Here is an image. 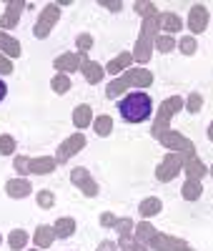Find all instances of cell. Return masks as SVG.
<instances>
[{
    "label": "cell",
    "mask_w": 213,
    "mask_h": 251,
    "mask_svg": "<svg viewBox=\"0 0 213 251\" xmlns=\"http://www.w3.org/2000/svg\"><path fill=\"white\" fill-rule=\"evenodd\" d=\"M118 111H120L123 121H128V123H143V121L151 118V113H153L151 96L143 93V91H136V93L125 96L118 103Z\"/></svg>",
    "instance_id": "6da1fadb"
},
{
    "label": "cell",
    "mask_w": 213,
    "mask_h": 251,
    "mask_svg": "<svg viewBox=\"0 0 213 251\" xmlns=\"http://www.w3.org/2000/svg\"><path fill=\"white\" fill-rule=\"evenodd\" d=\"M158 30H161V13L145 15L141 35H138L136 48H133V60H138V63H148V60H151V48H153L156 38H158Z\"/></svg>",
    "instance_id": "7a4b0ae2"
},
{
    "label": "cell",
    "mask_w": 213,
    "mask_h": 251,
    "mask_svg": "<svg viewBox=\"0 0 213 251\" xmlns=\"http://www.w3.org/2000/svg\"><path fill=\"white\" fill-rule=\"evenodd\" d=\"M151 83H153V73H151V71H145V68H128L120 78H116V80L108 83L105 96H108V98H118L123 91H128L131 86H136V88H148Z\"/></svg>",
    "instance_id": "3957f363"
},
{
    "label": "cell",
    "mask_w": 213,
    "mask_h": 251,
    "mask_svg": "<svg viewBox=\"0 0 213 251\" xmlns=\"http://www.w3.org/2000/svg\"><path fill=\"white\" fill-rule=\"evenodd\" d=\"M13 166H15V171H18L20 176H25V174H38V176H46V174H53V171H55L58 161H55V158H50V156H40V158L15 156Z\"/></svg>",
    "instance_id": "277c9868"
},
{
    "label": "cell",
    "mask_w": 213,
    "mask_h": 251,
    "mask_svg": "<svg viewBox=\"0 0 213 251\" xmlns=\"http://www.w3.org/2000/svg\"><path fill=\"white\" fill-rule=\"evenodd\" d=\"M181 108H183V98H181V96H170V98H166V100L161 103L158 116H156V121H153V128H151L153 138H158L161 133H166V131H168V123H170V118H173Z\"/></svg>",
    "instance_id": "5b68a950"
},
{
    "label": "cell",
    "mask_w": 213,
    "mask_h": 251,
    "mask_svg": "<svg viewBox=\"0 0 213 251\" xmlns=\"http://www.w3.org/2000/svg\"><path fill=\"white\" fill-rule=\"evenodd\" d=\"M156 141H161L166 149H170L173 153H183V156H196V146H193V141H188L186 136H181V133H176V131H166V133H161Z\"/></svg>",
    "instance_id": "8992f818"
},
{
    "label": "cell",
    "mask_w": 213,
    "mask_h": 251,
    "mask_svg": "<svg viewBox=\"0 0 213 251\" xmlns=\"http://www.w3.org/2000/svg\"><path fill=\"white\" fill-rule=\"evenodd\" d=\"M186 158H188V156H183V153H173V151H170V153L158 163V169H156V178H158V181H163V183L173 181V178L181 174L183 161H186Z\"/></svg>",
    "instance_id": "52a82bcc"
},
{
    "label": "cell",
    "mask_w": 213,
    "mask_h": 251,
    "mask_svg": "<svg viewBox=\"0 0 213 251\" xmlns=\"http://www.w3.org/2000/svg\"><path fill=\"white\" fill-rule=\"evenodd\" d=\"M58 18H60V5H58V3H48L46 8H43V13H40V18H38V23H35V28H33L35 38H48L50 30H53L55 23H58Z\"/></svg>",
    "instance_id": "ba28073f"
},
{
    "label": "cell",
    "mask_w": 213,
    "mask_h": 251,
    "mask_svg": "<svg viewBox=\"0 0 213 251\" xmlns=\"http://www.w3.org/2000/svg\"><path fill=\"white\" fill-rule=\"evenodd\" d=\"M71 181L80 188V191L88 196V199H93V196H98V183L93 181V176H91V171L88 169H83V166H78V169H73L71 171Z\"/></svg>",
    "instance_id": "9c48e42d"
},
{
    "label": "cell",
    "mask_w": 213,
    "mask_h": 251,
    "mask_svg": "<svg viewBox=\"0 0 213 251\" xmlns=\"http://www.w3.org/2000/svg\"><path fill=\"white\" fill-rule=\"evenodd\" d=\"M85 149V136L83 133H73L68 141H63L60 143V149H58V153H55V161L58 163H66V161H71L78 151H83Z\"/></svg>",
    "instance_id": "30bf717a"
},
{
    "label": "cell",
    "mask_w": 213,
    "mask_h": 251,
    "mask_svg": "<svg viewBox=\"0 0 213 251\" xmlns=\"http://www.w3.org/2000/svg\"><path fill=\"white\" fill-rule=\"evenodd\" d=\"M83 60H88V55H85V53H63V55H58V58L53 60V66H55V71H60L63 75H68V73H73V71H80Z\"/></svg>",
    "instance_id": "8fae6325"
},
{
    "label": "cell",
    "mask_w": 213,
    "mask_h": 251,
    "mask_svg": "<svg viewBox=\"0 0 213 251\" xmlns=\"http://www.w3.org/2000/svg\"><path fill=\"white\" fill-rule=\"evenodd\" d=\"M153 251H186L188 244L183 239H176V236H166V234H156L151 241H148Z\"/></svg>",
    "instance_id": "7c38bea8"
},
{
    "label": "cell",
    "mask_w": 213,
    "mask_h": 251,
    "mask_svg": "<svg viewBox=\"0 0 213 251\" xmlns=\"http://www.w3.org/2000/svg\"><path fill=\"white\" fill-rule=\"evenodd\" d=\"M188 28H190V33L193 35H198V33H203L206 28H208V8L206 5H193L188 10Z\"/></svg>",
    "instance_id": "4fadbf2b"
},
{
    "label": "cell",
    "mask_w": 213,
    "mask_h": 251,
    "mask_svg": "<svg viewBox=\"0 0 213 251\" xmlns=\"http://www.w3.org/2000/svg\"><path fill=\"white\" fill-rule=\"evenodd\" d=\"M25 3L23 0H10V3H5V13L0 15V28L3 30H10L18 25V20H20V13H23Z\"/></svg>",
    "instance_id": "5bb4252c"
},
{
    "label": "cell",
    "mask_w": 213,
    "mask_h": 251,
    "mask_svg": "<svg viewBox=\"0 0 213 251\" xmlns=\"http://www.w3.org/2000/svg\"><path fill=\"white\" fill-rule=\"evenodd\" d=\"M30 191H33V186L28 178H10L5 183V194L10 199H25V196H30Z\"/></svg>",
    "instance_id": "9a60e30c"
},
{
    "label": "cell",
    "mask_w": 213,
    "mask_h": 251,
    "mask_svg": "<svg viewBox=\"0 0 213 251\" xmlns=\"http://www.w3.org/2000/svg\"><path fill=\"white\" fill-rule=\"evenodd\" d=\"M183 171H186V176H188L190 181H201V178L208 174V169L203 166V161H201L198 156L186 158V161H183Z\"/></svg>",
    "instance_id": "2e32d148"
},
{
    "label": "cell",
    "mask_w": 213,
    "mask_h": 251,
    "mask_svg": "<svg viewBox=\"0 0 213 251\" xmlns=\"http://www.w3.org/2000/svg\"><path fill=\"white\" fill-rule=\"evenodd\" d=\"M55 239H58V236H55V228H53V226H48V224L38 226V228H35V234H33V241H35V246H38V249H48Z\"/></svg>",
    "instance_id": "e0dca14e"
},
{
    "label": "cell",
    "mask_w": 213,
    "mask_h": 251,
    "mask_svg": "<svg viewBox=\"0 0 213 251\" xmlns=\"http://www.w3.org/2000/svg\"><path fill=\"white\" fill-rule=\"evenodd\" d=\"M80 71H83L85 80H88L91 86H95V83H100V80H103V75H105L103 66H100V63H95V60H83Z\"/></svg>",
    "instance_id": "ac0fdd59"
},
{
    "label": "cell",
    "mask_w": 213,
    "mask_h": 251,
    "mask_svg": "<svg viewBox=\"0 0 213 251\" xmlns=\"http://www.w3.org/2000/svg\"><path fill=\"white\" fill-rule=\"evenodd\" d=\"M133 63V53H120L116 55L108 66H105V73H111V75H118L120 71H128V66Z\"/></svg>",
    "instance_id": "d6986e66"
},
{
    "label": "cell",
    "mask_w": 213,
    "mask_h": 251,
    "mask_svg": "<svg viewBox=\"0 0 213 251\" xmlns=\"http://www.w3.org/2000/svg\"><path fill=\"white\" fill-rule=\"evenodd\" d=\"M0 50H3L5 58H18L20 53H23V50H20V43H18V40L10 38V35L3 33V30H0Z\"/></svg>",
    "instance_id": "ffe728a7"
},
{
    "label": "cell",
    "mask_w": 213,
    "mask_h": 251,
    "mask_svg": "<svg viewBox=\"0 0 213 251\" xmlns=\"http://www.w3.org/2000/svg\"><path fill=\"white\" fill-rule=\"evenodd\" d=\"M53 228H55V236H58V239H71V236L75 234V221H73L71 216H60V219L53 224Z\"/></svg>",
    "instance_id": "44dd1931"
},
{
    "label": "cell",
    "mask_w": 213,
    "mask_h": 251,
    "mask_svg": "<svg viewBox=\"0 0 213 251\" xmlns=\"http://www.w3.org/2000/svg\"><path fill=\"white\" fill-rule=\"evenodd\" d=\"M183 28V20L176 13H163L161 15V30H166V35H173Z\"/></svg>",
    "instance_id": "7402d4cb"
},
{
    "label": "cell",
    "mask_w": 213,
    "mask_h": 251,
    "mask_svg": "<svg viewBox=\"0 0 213 251\" xmlns=\"http://www.w3.org/2000/svg\"><path fill=\"white\" fill-rule=\"evenodd\" d=\"M91 121H93V111H91V106H78L75 111H73V126L75 128H88L91 126Z\"/></svg>",
    "instance_id": "603a6c76"
},
{
    "label": "cell",
    "mask_w": 213,
    "mask_h": 251,
    "mask_svg": "<svg viewBox=\"0 0 213 251\" xmlns=\"http://www.w3.org/2000/svg\"><path fill=\"white\" fill-rule=\"evenodd\" d=\"M161 208H163L161 199L151 196V199H143V201H141V206H138V211H141V216H143V219H151V216L161 214Z\"/></svg>",
    "instance_id": "cb8c5ba5"
},
{
    "label": "cell",
    "mask_w": 213,
    "mask_h": 251,
    "mask_svg": "<svg viewBox=\"0 0 213 251\" xmlns=\"http://www.w3.org/2000/svg\"><path fill=\"white\" fill-rule=\"evenodd\" d=\"M156 234H158V231H156V228H153L151 224H148V221H141V224L136 226V231H133V239L148 246V241H151Z\"/></svg>",
    "instance_id": "d4e9b609"
},
{
    "label": "cell",
    "mask_w": 213,
    "mask_h": 251,
    "mask_svg": "<svg viewBox=\"0 0 213 251\" xmlns=\"http://www.w3.org/2000/svg\"><path fill=\"white\" fill-rule=\"evenodd\" d=\"M201 191H203V186H201V181H186L183 183V188H181V194H183V199L186 201H196V199H201Z\"/></svg>",
    "instance_id": "484cf974"
},
{
    "label": "cell",
    "mask_w": 213,
    "mask_h": 251,
    "mask_svg": "<svg viewBox=\"0 0 213 251\" xmlns=\"http://www.w3.org/2000/svg\"><path fill=\"white\" fill-rule=\"evenodd\" d=\"M25 244H28V234L23 231V228H15V231H10V236H8V246H10L13 251H23Z\"/></svg>",
    "instance_id": "4316f807"
},
{
    "label": "cell",
    "mask_w": 213,
    "mask_h": 251,
    "mask_svg": "<svg viewBox=\"0 0 213 251\" xmlns=\"http://www.w3.org/2000/svg\"><path fill=\"white\" fill-rule=\"evenodd\" d=\"M93 128H95V133L98 136H111V131H113V118L111 116H98L95 121H93Z\"/></svg>",
    "instance_id": "83f0119b"
},
{
    "label": "cell",
    "mask_w": 213,
    "mask_h": 251,
    "mask_svg": "<svg viewBox=\"0 0 213 251\" xmlns=\"http://www.w3.org/2000/svg\"><path fill=\"white\" fill-rule=\"evenodd\" d=\"M50 88H53L58 96L68 93V91H71V78H68V75H63V73L53 75V80H50Z\"/></svg>",
    "instance_id": "f1b7e54d"
},
{
    "label": "cell",
    "mask_w": 213,
    "mask_h": 251,
    "mask_svg": "<svg viewBox=\"0 0 213 251\" xmlns=\"http://www.w3.org/2000/svg\"><path fill=\"white\" fill-rule=\"evenodd\" d=\"M153 46H156L161 53H170V50L176 48V40H173V35H158Z\"/></svg>",
    "instance_id": "f546056e"
},
{
    "label": "cell",
    "mask_w": 213,
    "mask_h": 251,
    "mask_svg": "<svg viewBox=\"0 0 213 251\" xmlns=\"http://www.w3.org/2000/svg\"><path fill=\"white\" fill-rule=\"evenodd\" d=\"M178 48H181V53H186V55H193L196 53V38H190V35H183L181 40H178Z\"/></svg>",
    "instance_id": "4dcf8cb0"
},
{
    "label": "cell",
    "mask_w": 213,
    "mask_h": 251,
    "mask_svg": "<svg viewBox=\"0 0 213 251\" xmlns=\"http://www.w3.org/2000/svg\"><path fill=\"white\" fill-rule=\"evenodd\" d=\"M113 228H116V231H118L120 236H133V228H136V226H133V221H131V219H118Z\"/></svg>",
    "instance_id": "1f68e13d"
},
{
    "label": "cell",
    "mask_w": 213,
    "mask_h": 251,
    "mask_svg": "<svg viewBox=\"0 0 213 251\" xmlns=\"http://www.w3.org/2000/svg\"><path fill=\"white\" fill-rule=\"evenodd\" d=\"M15 153V138L13 136H0V156Z\"/></svg>",
    "instance_id": "d6a6232c"
},
{
    "label": "cell",
    "mask_w": 213,
    "mask_h": 251,
    "mask_svg": "<svg viewBox=\"0 0 213 251\" xmlns=\"http://www.w3.org/2000/svg\"><path fill=\"white\" fill-rule=\"evenodd\" d=\"M201 106H203V98H201V93H190V96H188V100H186V108H188V113H198V111H201Z\"/></svg>",
    "instance_id": "836d02e7"
},
{
    "label": "cell",
    "mask_w": 213,
    "mask_h": 251,
    "mask_svg": "<svg viewBox=\"0 0 213 251\" xmlns=\"http://www.w3.org/2000/svg\"><path fill=\"white\" fill-rule=\"evenodd\" d=\"M75 43H78V53H88V50L93 48V35H88V33H80Z\"/></svg>",
    "instance_id": "e575fe53"
},
{
    "label": "cell",
    "mask_w": 213,
    "mask_h": 251,
    "mask_svg": "<svg viewBox=\"0 0 213 251\" xmlns=\"http://www.w3.org/2000/svg\"><path fill=\"white\" fill-rule=\"evenodd\" d=\"M53 203H55L53 191H38V206H40V208H50Z\"/></svg>",
    "instance_id": "d590c367"
},
{
    "label": "cell",
    "mask_w": 213,
    "mask_h": 251,
    "mask_svg": "<svg viewBox=\"0 0 213 251\" xmlns=\"http://www.w3.org/2000/svg\"><path fill=\"white\" fill-rule=\"evenodd\" d=\"M133 8H136V13L138 15H153V13H158V8L153 5V3H141V0H138V3H133Z\"/></svg>",
    "instance_id": "8d00e7d4"
},
{
    "label": "cell",
    "mask_w": 213,
    "mask_h": 251,
    "mask_svg": "<svg viewBox=\"0 0 213 251\" xmlns=\"http://www.w3.org/2000/svg\"><path fill=\"white\" fill-rule=\"evenodd\" d=\"M0 73H3V75H10V73H13V63H10V58H5L3 53H0Z\"/></svg>",
    "instance_id": "74e56055"
},
{
    "label": "cell",
    "mask_w": 213,
    "mask_h": 251,
    "mask_svg": "<svg viewBox=\"0 0 213 251\" xmlns=\"http://www.w3.org/2000/svg\"><path fill=\"white\" fill-rule=\"evenodd\" d=\"M100 5L108 8V10H113V13H118V10L123 8V3H118V0H113V3H111V0H100Z\"/></svg>",
    "instance_id": "f35d334b"
},
{
    "label": "cell",
    "mask_w": 213,
    "mask_h": 251,
    "mask_svg": "<svg viewBox=\"0 0 213 251\" xmlns=\"http://www.w3.org/2000/svg\"><path fill=\"white\" fill-rule=\"evenodd\" d=\"M116 221H118V219H116L113 214H103V216H100V224H103V226H111V228H113Z\"/></svg>",
    "instance_id": "ab89813d"
},
{
    "label": "cell",
    "mask_w": 213,
    "mask_h": 251,
    "mask_svg": "<svg viewBox=\"0 0 213 251\" xmlns=\"http://www.w3.org/2000/svg\"><path fill=\"white\" fill-rule=\"evenodd\" d=\"M98 251H118V244H116V241H103V244L98 246Z\"/></svg>",
    "instance_id": "60d3db41"
},
{
    "label": "cell",
    "mask_w": 213,
    "mask_h": 251,
    "mask_svg": "<svg viewBox=\"0 0 213 251\" xmlns=\"http://www.w3.org/2000/svg\"><path fill=\"white\" fill-rule=\"evenodd\" d=\"M5 96H8V86H5V83H3V80H0V100H3Z\"/></svg>",
    "instance_id": "b9f144b4"
},
{
    "label": "cell",
    "mask_w": 213,
    "mask_h": 251,
    "mask_svg": "<svg viewBox=\"0 0 213 251\" xmlns=\"http://www.w3.org/2000/svg\"><path fill=\"white\" fill-rule=\"evenodd\" d=\"M208 138H211V141H213V121H211V123H208Z\"/></svg>",
    "instance_id": "7bdbcfd3"
},
{
    "label": "cell",
    "mask_w": 213,
    "mask_h": 251,
    "mask_svg": "<svg viewBox=\"0 0 213 251\" xmlns=\"http://www.w3.org/2000/svg\"><path fill=\"white\" fill-rule=\"evenodd\" d=\"M208 174H211V176H213V166H211V169H208Z\"/></svg>",
    "instance_id": "ee69618b"
},
{
    "label": "cell",
    "mask_w": 213,
    "mask_h": 251,
    "mask_svg": "<svg viewBox=\"0 0 213 251\" xmlns=\"http://www.w3.org/2000/svg\"><path fill=\"white\" fill-rule=\"evenodd\" d=\"M0 244H3V236H0Z\"/></svg>",
    "instance_id": "f6af8a7d"
},
{
    "label": "cell",
    "mask_w": 213,
    "mask_h": 251,
    "mask_svg": "<svg viewBox=\"0 0 213 251\" xmlns=\"http://www.w3.org/2000/svg\"><path fill=\"white\" fill-rule=\"evenodd\" d=\"M186 251H193V249H186Z\"/></svg>",
    "instance_id": "bcb514c9"
}]
</instances>
